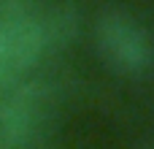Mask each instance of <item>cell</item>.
Instances as JSON below:
<instances>
[{"mask_svg":"<svg viewBox=\"0 0 154 149\" xmlns=\"http://www.w3.org/2000/svg\"><path fill=\"white\" fill-rule=\"evenodd\" d=\"M5 3H11V5H19V8H24V11H30V14H35V8H38L43 0H5Z\"/></svg>","mask_w":154,"mask_h":149,"instance_id":"cell-4","label":"cell"},{"mask_svg":"<svg viewBox=\"0 0 154 149\" xmlns=\"http://www.w3.org/2000/svg\"><path fill=\"white\" fill-rule=\"evenodd\" d=\"M32 22H35V33L43 54L68 49L81 30V16L73 3H51L49 8L32 14Z\"/></svg>","mask_w":154,"mask_h":149,"instance_id":"cell-3","label":"cell"},{"mask_svg":"<svg viewBox=\"0 0 154 149\" xmlns=\"http://www.w3.org/2000/svg\"><path fill=\"white\" fill-rule=\"evenodd\" d=\"M0 149H8V144H5V138H3V133H0Z\"/></svg>","mask_w":154,"mask_h":149,"instance_id":"cell-5","label":"cell"},{"mask_svg":"<svg viewBox=\"0 0 154 149\" xmlns=\"http://www.w3.org/2000/svg\"><path fill=\"white\" fill-rule=\"evenodd\" d=\"M57 125V92L43 79H24L0 106V133L8 149H41Z\"/></svg>","mask_w":154,"mask_h":149,"instance_id":"cell-1","label":"cell"},{"mask_svg":"<svg viewBox=\"0 0 154 149\" xmlns=\"http://www.w3.org/2000/svg\"><path fill=\"white\" fill-rule=\"evenodd\" d=\"M95 49L108 71L138 79L154 65V43L146 27L122 8H106L95 19Z\"/></svg>","mask_w":154,"mask_h":149,"instance_id":"cell-2","label":"cell"},{"mask_svg":"<svg viewBox=\"0 0 154 149\" xmlns=\"http://www.w3.org/2000/svg\"><path fill=\"white\" fill-rule=\"evenodd\" d=\"M41 149H46V147H41Z\"/></svg>","mask_w":154,"mask_h":149,"instance_id":"cell-6","label":"cell"}]
</instances>
